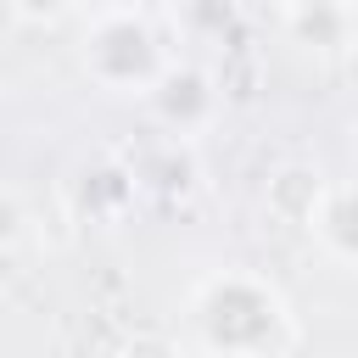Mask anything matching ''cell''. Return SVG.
Returning <instances> with one entry per match:
<instances>
[{"label": "cell", "instance_id": "obj_1", "mask_svg": "<svg viewBox=\"0 0 358 358\" xmlns=\"http://www.w3.org/2000/svg\"><path fill=\"white\" fill-rule=\"evenodd\" d=\"M185 336L201 358H291L296 313L257 268H213L185 296Z\"/></svg>", "mask_w": 358, "mask_h": 358}, {"label": "cell", "instance_id": "obj_2", "mask_svg": "<svg viewBox=\"0 0 358 358\" xmlns=\"http://www.w3.org/2000/svg\"><path fill=\"white\" fill-rule=\"evenodd\" d=\"M162 11L151 6H95L78 11V67L101 95H134L145 101L162 73L179 62L173 39H168Z\"/></svg>", "mask_w": 358, "mask_h": 358}, {"label": "cell", "instance_id": "obj_3", "mask_svg": "<svg viewBox=\"0 0 358 358\" xmlns=\"http://www.w3.org/2000/svg\"><path fill=\"white\" fill-rule=\"evenodd\" d=\"M145 112L162 123V134H168L173 145H190V140H201V134L218 123L224 90H218V78H213L201 62H173V67L162 73V84L145 95Z\"/></svg>", "mask_w": 358, "mask_h": 358}, {"label": "cell", "instance_id": "obj_4", "mask_svg": "<svg viewBox=\"0 0 358 358\" xmlns=\"http://www.w3.org/2000/svg\"><path fill=\"white\" fill-rule=\"evenodd\" d=\"M324 190H330V179L313 162H280L263 185V213L285 229H313V218L324 207Z\"/></svg>", "mask_w": 358, "mask_h": 358}, {"label": "cell", "instance_id": "obj_5", "mask_svg": "<svg viewBox=\"0 0 358 358\" xmlns=\"http://www.w3.org/2000/svg\"><path fill=\"white\" fill-rule=\"evenodd\" d=\"M280 28L291 45L302 50H341L358 39V11L352 6H330V0H313V6H280Z\"/></svg>", "mask_w": 358, "mask_h": 358}, {"label": "cell", "instance_id": "obj_6", "mask_svg": "<svg viewBox=\"0 0 358 358\" xmlns=\"http://www.w3.org/2000/svg\"><path fill=\"white\" fill-rule=\"evenodd\" d=\"M308 235L319 241V252H324V257H336V263L358 268V179H347V185H330V190H324V207H319V218H313V229H308Z\"/></svg>", "mask_w": 358, "mask_h": 358}, {"label": "cell", "instance_id": "obj_7", "mask_svg": "<svg viewBox=\"0 0 358 358\" xmlns=\"http://www.w3.org/2000/svg\"><path fill=\"white\" fill-rule=\"evenodd\" d=\"M28 201H22V190L17 185H0V257H11L22 241H28Z\"/></svg>", "mask_w": 358, "mask_h": 358}, {"label": "cell", "instance_id": "obj_8", "mask_svg": "<svg viewBox=\"0 0 358 358\" xmlns=\"http://www.w3.org/2000/svg\"><path fill=\"white\" fill-rule=\"evenodd\" d=\"M123 358H185V347L173 336H162V330H145V336H134L123 347Z\"/></svg>", "mask_w": 358, "mask_h": 358}, {"label": "cell", "instance_id": "obj_9", "mask_svg": "<svg viewBox=\"0 0 358 358\" xmlns=\"http://www.w3.org/2000/svg\"><path fill=\"white\" fill-rule=\"evenodd\" d=\"M341 358H358V347H347V352H341Z\"/></svg>", "mask_w": 358, "mask_h": 358}]
</instances>
